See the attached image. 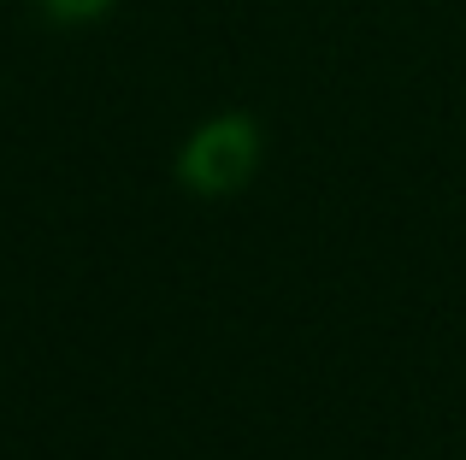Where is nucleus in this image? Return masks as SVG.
Instances as JSON below:
<instances>
[{
    "instance_id": "f257e3e1",
    "label": "nucleus",
    "mask_w": 466,
    "mask_h": 460,
    "mask_svg": "<svg viewBox=\"0 0 466 460\" xmlns=\"http://www.w3.org/2000/svg\"><path fill=\"white\" fill-rule=\"evenodd\" d=\"M260 125L242 113H218L183 136L177 148V172L195 195H237L254 172H260Z\"/></svg>"
},
{
    "instance_id": "f03ea898",
    "label": "nucleus",
    "mask_w": 466,
    "mask_h": 460,
    "mask_svg": "<svg viewBox=\"0 0 466 460\" xmlns=\"http://www.w3.org/2000/svg\"><path fill=\"white\" fill-rule=\"evenodd\" d=\"M35 6L59 24H89V18H101V12H113V0H35Z\"/></svg>"
}]
</instances>
